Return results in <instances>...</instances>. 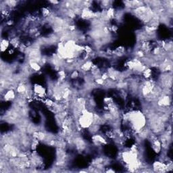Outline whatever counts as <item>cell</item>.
<instances>
[{
    "label": "cell",
    "mask_w": 173,
    "mask_h": 173,
    "mask_svg": "<svg viewBox=\"0 0 173 173\" xmlns=\"http://www.w3.org/2000/svg\"><path fill=\"white\" fill-rule=\"evenodd\" d=\"M152 170L154 172H167V165L165 162L160 160L155 161L152 165Z\"/></svg>",
    "instance_id": "6da1fadb"
},
{
    "label": "cell",
    "mask_w": 173,
    "mask_h": 173,
    "mask_svg": "<svg viewBox=\"0 0 173 173\" xmlns=\"http://www.w3.org/2000/svg\"><path fill=\"white\" fill-rule=\"evenodd\" d=\"M16 95L17 93L15 92V90H6V92L2 96V99L5 101H14L16 99Z\"/></svg>",
    "instance_id": "7a4b0ae2"
},
{
    "label": "cell",
    "mask_w": 173,
    "mask_h": 173,
    "mask_svg": "<svg viewBox=\"0 0 173 173\" xmlns=\"http://www.w3.org/2000/svg\"><path fill=\"white\" fill-rule=\"evenodd\" d=\"M83 20H91L94 18V12L92 10L88 8H84L80 16Z\"/></svg>",
    "instance_id": "3957f363"
},
{
    "label": "cell",
    "mask_w": 173,
    "mask_h": 173,
    "mask_svg": "<svg viewBox=\"0 0 173 173\" xmlns=\"http://www.w3.org/2000/svg\"><path fill=\"white\" fill-rule=\"evenodd\" d=\"M93 64L91 60L86 61V62H85L82 65H81L79 72L83 73H87L90 72L91 68H92Z\"/></svg>",
    "instance_id": "277c9868"
},
{
    "label": "cell",
    "mask_w": 173,
    "mask_h": 173,
    "mask_svg": "<svg viewBox=\"0 0 173 173\" xmlns=\"http://www.w3.org/2000/svg\"><path fill=\"white\" fill-rule=\"evenodd\" d=\"M151 147L153 150L154 151L155 153L156 154H160L162 151V145L161 142L159 140V139H156V140H154L153 141L151 142Z\"/></svg>",
    "instance_id": "5b68a950"
},
{
    "label": "cell",
    "mask_w": 173,
    "mask_h": 173,
    "mask_svg": "<svg viewBox=\"0 0 173 173\" xmlns=\"http://www.w3.org/2000/svg\"><path fill=\"white\" fill-rule=\"evenodd\" d=\"M10 45V40L6 39H2L1 43H0V47H1L2 52H4L8 49V47Z\"/></svg>",
    "instance_id": "8992f818"
},
{
    "label": "cell",
    "mask_w": 173,
    "mask_h": 173,
    "mask_svg": "<svg viewBox=\"0 0 173 173\" xmlns=\"http://www.w3.org/2000/svg\"><path fill=\"white\" fill-rule=\"evenodd\" d=\"M143 75V78L145 79H150L151 78L152 76V70L150 67H147L143 73H141Z\"/></svg>",
    "instance_id": "52a82bcc"
},
{
    "label": "cell",
    "mask_w": 173,
    "mask_h": 173,
    "mask_svg": "<svg viewBox=\"0 0 173 173\" xmlns=\"http://www.w3.org/2000/svg\"><path fill=\"white\" fill-rule=\"evenodd\" d=\"M29 66L30 67V69L33 71V73H37L41 69V66L39 65V63L37 62H30Z\"/></svg>",
    "instance_id": "ba28073f"
},
{
    "label": "cell",
    "mask_w": 173,
    "mask_h": 173,
    "mask_svg": "<svg viewBox=\"0 0 173 173\" xmlns=\"http://www.w3.org/2000/svg\"><path fill=\"white\" fill-rule=\"evenodd\" d=\"M80 76V73L79 71L78 70H74L72 73H70V78L71 79H77L78 77H79Z\"/></svg>",
    "instance_id": "9c48e42d"
}]
</instances>
